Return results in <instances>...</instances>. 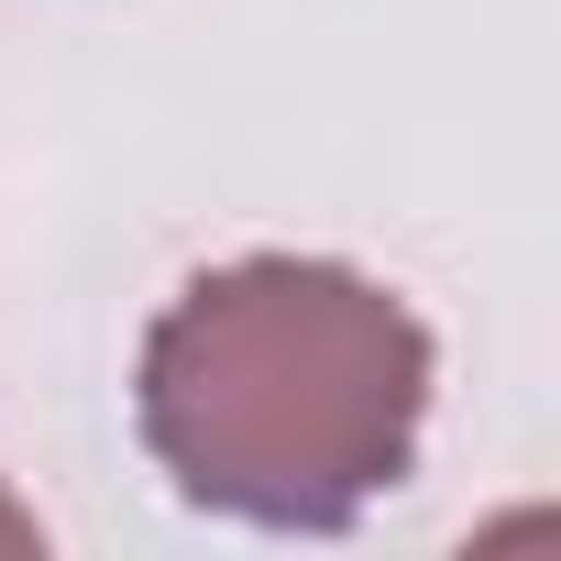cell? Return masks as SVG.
Masks as SVG:
<instances>
[{
    "label": "cell",
    "instance_id": "obj_2",
    "mask_svg": "<svg viewBox=\"0 0 561 561\" xmlns=\"http://www.w3.org/2000/svg\"><path fill=\"white\" fill-rule=\"evenodd\" d=\"M34 550H45V517H34L12 484H0V561H34Z\"/></svg>",
    "mask_w": 561,
    "mask_h": 561
},
{
    "label": "cell",
    "instance_id": "obj_1",
    "mask_svg": "<svg viewBox=\"0 0 561 561\" xmlns=\"http://www.w3.org/2000/svg\"><path fill=\"white\" fill-rule=\"evenodd\" d=\"M440 342L331 253H231L154 309L133 430L165 484L242 528H353L419 473Z\"/></svg>",
    "mask_w": 561,
    "mask_h": 561
}]
</instances>
